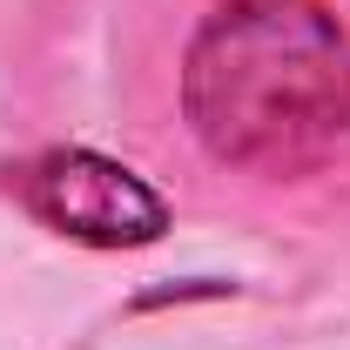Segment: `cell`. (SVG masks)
I'll list each match as a JSON object with an SVG mask.
<instances>
[{
	"instance_id": "1",
	"label": "cell",
	"mask_w": 350,
	"mask_h": 350,
	"mask_svg": "<svg viewBox=\"0 0 350 350\" xmlns=\"http://www.w3.org/2000/svg\"><path fill=\"white\" fill-rule=\"evenodd\" d=\"M175 135L243 196H317L350 175V7L202 0L175 47Z\"/></svg>"
},
{
	"instance_id": "2",
	"label": "cell",
	"mask_w": 350,
	"mask_h": 350,
	"mask_svg": "<svg viewBox=\"0 0 350 350\" xmlns=\"http://www.w3.org/2000/svg\"><path fill=\"white\" fill-rule=\"evenodd\" d=\"M21 209L88 250H142L169 229V202L155 182H142L101 148H41L14 169Z\"/></svg>"
}]
</instances>
